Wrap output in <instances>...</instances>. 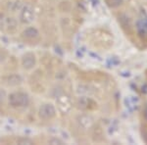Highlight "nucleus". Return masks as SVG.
<instances>
[{"label":"nucleus","instance_id":"obj_13","mask_svg":"<svg viewBox=\"0 0 147 145\" xmlns=\"http://www.w3.org/2000/svg\"><path fill=\"white\" fill-rule=\"evenodd\" d=\"M4 97H5V92L0 90V103H1V102H3Z\"/></svg>","mask_w":147,"mask_h":145},{"label":"nucleus","instance_id":"obj_9","mask_svg":"<svg viewBox=\"0 0 147 145\" xmlns=\"http://www.w3.org/2000/svg\"><path fill=\"white\" fill-rule=\"evenodd\" d=\"M6 84L10 85V86H16V85L20 84L22 82V78L19 75H10L7 76L5 78Z\"/></svg>","mask_w":147,"mask_h":145},{"label":"nucleus","instance_id":"obj_15","mask_svg":"<svg viewBox=\"0 0 147 145\" xmlns=\"http://www.w3.org/2000/svg\"><path fill=\"white\" fill-rule=\"evenodd\" d=\"M144 138H145V141L147 142V132L145 134V136H144Z\"/></svg>","mask_w":147,"mask_h":145},{"label":"nucleus","instance_id":"obj_5","mask_svg":"<svg viewBox=\"0 0 147 145\" xmlns=\"http://www.w3.org/2000/svg\"><path fill=\"white\" fill-rule=\"evenodd\" d=\"M22 37L26 40H36L39 37V32L34 27H28L22 32Z\"/></svg>","mask_w":147,"mask_h":145},{"label":"nucleus","instance_id":"obj_8","mask_svg":"<svg viewBox=\"0 0 147 145\" xmlns=\"http://www.w3.org/2000/svg\"><path fill=\"white\" fill-rule=\"evenodd\" d=\"M5 27L8 32H10V34H15L16 30H17V27H18L17 20L12 17L7 18L5 21Z\"/></svg>","mask_w":147,"mask_h":145},{"label":"nucleus","instance_id":"obj_2","mask_svg":"<svg viewBox=\"0 0 147 145\" xmlns=\"http://www.w3.org/2000/svg\"><path fill=\"white\" fill-rule=\"evenodd\" d=\"M38 116L42 120H51L56 116V109L54 105L45 103L41 105L38 109Z\"/></svg>","mask_w":147,"mask_h":145},{"label":"nucleus","instance_id":"obj_3","mask_svg":"<svg viewBox=\"0 0 147 145\" xmlns=\"http://www.w3.org/2000/svg\"><path fill=\"white\" fill-rule=\"evenodd\" d=\"M34 9L32 8V6L30 5H25L21 9L20 16H19V20L20 22L24 24V25H28L34 21Z\"/></svg>","mask_w":147,"mask_h":145},{"label":"nucleus","instance_id":"obj_6","mask_svg":"<svg viewBox=\"0 0 147 145\" xmlns=\"http://www.w3.org/2000/svg\"><path fill=\"white\" fill-rule=\"evenodd\" d=\"M36 64V59L32 53H27L22 58V65L26 70H32Z\"/></svg>","mask_w":147,"mask_h":145},{"label":"nucleus","instance_id":"obj_14","mask_svg":"<svg viewBox=\"0 0 147 145\" xmlns=\"http://www.w3.org/2000/svg\"><path fill=\"white\" fill-rule=\"evenodd\" d=\"M144 118H145V120H147V106L145 107V109H144Z\"/></svg>","mask_w":147,"mask_h":145},{"label":"nucleus","instance_id":"obj_12","mask_svg":"<svg viewBox=\"0 0 147 145\" xmlns=\"http://www.w3.org/2000/svg\"><path fill=\"white\" fill-rule=\"evenodd\" d=\"M48 142L50 144H62L63 143V142L61 141L60 139H57V138H52V139L49 140Z\"/></svg>","mask_w":147,"mask_h":145},{"label":"nucleus","instance_id":"obj_1","mask_svg":"<svg viewBox=\"0 0 147 145\" xmlns=\"http://www.w3.org/2000/svg\"><path fill=\"white\" fill-rule=\"evenodd\" d=\"M8 102L9 105L12 108H24V107H27L30 103V97L27 93L22 91H16L11 93L8 96Z\"/></svg>","mask_w":147,"mask_h":145},{"label":"nucleus","instance_id":"obj_10","mask_svg":"<svg viewBox=\"0 0 147 145\" xmlns=\"http://www.w3.org/2000/svg\"><path fill=\"white\" fill-rule=\"evenodd\" d=\"M110 8H117L124 3V0H104Z\"/></svg>","mask_w":147,"mask_h":145},{"label":"nucleus","instance_id":"obj_4","mask_svg":"<svg viewBox=\"0 0 147 145\" xmlns=\"http://www.w3.org/2000/svg\"><path fill=\"white\" fill-rule=\"evenodd\" d=\"M56 102L59 110L64 114L68 113L71 110V108H72V102H71L70 97L65 94L58 95L56 97Z\"/></svg>","mask_w":147,"mask_h":145},{"label":"nucleus","instance_id":"obj_7","mask_svg":"<svg viewBox=\"0 0 147 145\" xmlns=\"http://www.w3.org/2000/svg\"><path fill=\"white\" fill-rule=\"evenodd\" d=\"M119 23L122 26L123 30H125L127 34H131L132 32V25L130 19L125 14H121L119 16Z\"/></svg>","mask_w":147,"mask_h":145},{"label":"nucleus","instance_id":"obj_11","mask_svg":"<svg viewBox=\"0 0 147 145\" xmlns=\"http://www.w3.org/2000/svg\"><path fill=\"white\" fill-rule=\"evenodd\" d=\"M17 142L19 144H32V141L30 139H28V138H21V139H18Z\"/></svg>","mask_w":147,"mask_h":145}]
</instances>
